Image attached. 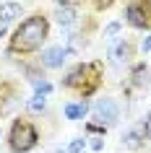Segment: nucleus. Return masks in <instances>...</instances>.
Instances as JSON below:
<instances>
[{"instance_id":"1","label":"nucleus","mask_w":151,"mask_h":153,"mask_svg":"<svg viewBox=\"0 0 151 153\" xmlns=\"http://www.w3.org/2000/svg\"><path fill=\"white\" fill-rule=\"evenodd\" d=\"M50 34V24L44 16H29L21 21L13 36H11V52H34L42 47V42Z\"/></svg>"},{"instance_id":"2","label":"nucleus","mask_w":151,"mask_h":153,"mask_svg":"<svg viewBox=\"0 0 151 153\" xmlns=\"http://www.w3.org/2000/svg\"><path fill=\"white\" fill-rule=\"evenodd\" d=\"M63 86L81 91V96H91L96 91V86H99V62H89V65L73 68L63 78Z\"/></svg>"},{"instance_id":"3","label":"nucleus","mask_w":151,"mask_h":153,"mask_svg":"<svg viewBox=\"0 0 151 153\" xmlns=\"http://www.w3.org/2000/svg\"><path fill=\"white\" fill-rule=\"evenodd\" d=\"M37 130L29 120H16L13 122V127H11V151L13 153H26L32 151L34 145H37Z\"/></svg>"},{"instance_id":"4","label":"nucleus","mask_w":151,"mask_h":153,"mask_svg":"<svg viewBox=\"0 0 151 153\" xmlns=\"http://www.w3.org/2000/svg\"><path fill=\"white\" fill-rule=\"evenodd\" d=\"M94 120L99 122V125H115V122L120 120V106H117V101L115 99H99L94 104Z\"/></svg>"},{"instance_id":"5","label":"nucleus","mask_w":151,"mask_h":153,"mask_svg":"<svg viewBox=\"0 0 151 153\" xmlns=\"http://www.w3.org/2000/svg\"><path fill=\"white\" fill-rule=\"evenodd\" d=\"M125 21L133 26V29H149L151 26V13L146 10V5H141V3L133 0L125 8Z\"/></svg>"},{"instance_id":"6","label":"nucleus","mask_w":151,"mask_h":153,"mask_svg":"<svg viewBox=\"0 0 151 153\" xmlns=\"http://www.w3.org/2000/svg\"><path fill=\"white\" fill-rule=\"evenodd\" d=\"M68 55H71V52L65 47H47L42 52V65H44V68H52V70H55V68H63V62L68 60Z\"/></svg>"},{"instance_id":"7","label":"nucleus","mask_w":151,"mask_h":153,"mask_svg":"<svg viewBox=\"0 0 151 153\" xmlns=\"http://www.w3.org/2000/svg\"><path fill=\"white\" fill-rule=\"evenodd\" d=\"M143 140H146V127H133L122 135V145L130 148V151H138L143 145Z\"/></svg>"},{"instance_id":"8","label":"nucleus","mask_w":151,"mask_h":153,"mask_svg":"<svg viewBox=\"0 0 151 153\" xmlns=\"http://www.w3.org/2000/svg\"><path fill=\"white\" fill-rule=\"evenodd\" d=\"M21 16V3H3L0 5V26L11 24Z\"/></svg>"},{"instance_id":"9","label":"nucleus","mask_w":151,"mask_h":153,"mask_svg":"<svg viewBox=\"0 0 151 153\" xmlns=\"http://www.w3.org/2000/svg\"><path fill=\"white\" fill-rule=\"evenodd\" d=\"M55 21L60 26H71L73 21H76V8L68 5V3H60V5L55 8Z\"/></svg>"},{"instance_id":"10","label":"nucleus","mask_w":151,"mask_h":153,"mask_svg":"<svg viewBox=\"0 0 151 153\" xmlns=\"http://www.w3.org/2000/svg\"><path fill=\"white\" fill-rule=\"evenodd\" d=\"M13 106H16V96H13V88L5 83L0 86V114H8Z\"/></svg>"},{"instance_id":"11","label":"nucleus","mask_w":151,"mask_h":153,"mask_svg":"<svg viewBox=\"0 0 151 153\" xmlns=\"http://www.w3.org/2000/svg\"><path fill=\"white\" fill-rule=\"evenodd\" d=\"M112 57H115L117 62H128V60L133 57V44H130V42H120L117 47L112 49Z\"/></svg>"},{"instance_id":"12","label":"nucleus","mask_w":151,"mask_h":153,"mask_svg":"<svg viewBox=\"0 0 151 153\" xmlns=\"http://www.w3.org/2000/svg\"><path fill=\"white\" fill-rule=\"evenodd\" d=\"M86 112H89L86 101H78V104H68L65 106V117H68V120H83Z\"/></svg>"},{"instance_id":"13","label":"nucleus","mask_w":151,"mask_h":153,"mask_svg":"<svg viewBox=\"0 0 151 153\" xmlns=\"http://www.w3.org/2000/svg\"><path fill=\"white\" fill-rule=\"evenodd\" d=\"M130 78H133V86H149V68H146L143 62H141V65H135Z\"/></svg>"},{"instance_id":"14","label":"nucleus","mask_w":151,"mask_h":153,"mask_svg":"<svg viewBox=\"0 0 151 153\" xmlns=\"http://www.w3.org/2000/svg\"><path fill=\"white\" fill-rule=\"evenodd\" d=\"M44 106H47V94H34L29 99V109L32 112H44Z\"/></svg>"},{"instance_id":"15","label":"nucleus","mask_w":151,"mask_h":153,"mask_svg":"<svg viewBox=\"0 0 151 153\" xmlns=\"http://www.w3.org/2000/svg\"><path fill=\"white\" fill-rule=\"evenodd\" d=\"M34 81V88H37V94H50V91H52V86H50V81H44V78H32Z\"/></svg>"},{"instance_id":"16","label":"nucleus","mask_w":151,"mask_h":153,"mask_svg":"<svg viewBox=\"0 0 151 153\" xmlns=\"http://www.w3.org/2000/svg\"><path fill=\"white\" fill-rule=\"evenodd\" d=\"M83 145H86V140L83 137H76L71 143V148H68V153H83Z\"/></svg>"},{"instance_id":"17","label":"nucleus","mask_w":151,"mask_h":153,"mask_svg":"<svg viewBox=\"0 0 151 153\" xmlns=\"http://www.w3.org/2000/svg\"><path fill=\"white\" fill-rule=\"evenodd\" d=\"M120 31V24L117 21H115V24H110L107 26V29H104V39H112V36H115V34Z\"/></svg>"},{"instance_id":"18","label":"nucleus","mask_w":151,"mask_h":153,"mask_svg":"<svg viewBox=\"0 0 151 153\" xmlns=\"http://www.w3.org/2000/svg\"><path fill=\"white\" fill-rule=\"evenodd\" d=\"M112 3H115V0H94V8L96 10H104V8H110Z\"/></svg>"},{"instance_id":"19","label":"nucleus","mask_w":151,"mask_h":153,"mask_svg":"<svg viewBox=\"0 0 151 153\" xmlns=\"http://www.w3.org/2000/svg\"><path fill=\"white\" fill-rule=\"evenodd\" d=\"M91 148H94V151H102L104 148V137H99V135L91 137Z\"/></svg>"},{"instance_id":"20","label":"nucleus","mask_w":151,"mask_h":153,"mask_svg":"<svg viewBox=\"0 0 151 153\" xmlns=\"http://www.w3.org/2000/svg\"><path fill=\"white\" fill-rule=\"evenodd\" d=\"M141 49H143V52H149V49H151V34H149V36H143V42H141Z\"/></svg>"},{"instance_id":"21","label":"nucleus","mask_w":151,"mask_h":153,"mask_svg":"<svg viewBox=\"0 0 151 153\" xmlns=\"http://www.w3.org/2000/svg\"><path fill=\"white\" fill-rule=\"evenodd\" d=\"M146 135L151 137V109H149V114H146Z\"/></svg>"},{"instance_id":"22","label":"nucleus","mask_w":151,"mask_h":153,"mask_svg":"<svg viewBox=\"0 0 151 153\" xmlns=\"http://www.w3.org/2000/svg\"><path fill=\"white\" fill-rule=\"evenodd\" d=\"M57 3H68V5H73V3H76V0H57Z\"/></svg>"},{"instance_id":"23","label":"nucleus","mask_w":151,"mask_h":153,"mask_svg":"<svg viewBox=\"0 0 151 153\" xmlns=\"http://www.w3.org/2000/svg\"><path fill=\"white\" fill-rule=\"evenodd\" d=\"M55 153H65V151H55Z\"/></svg>"},{"instance_id":"24","label":"nucleus","mask_w":151,"mask_h":153,"mask_svg":"<svg viewBox=\"0 0 151 153\" xmlns=\"http://www.w3.org/2000/svg\"><path fill=\"white\" fill-rule=\"evenodd\" d=\"M0 140H3V132H0Z\"/></svg>"}]
</instances>
